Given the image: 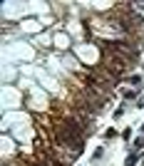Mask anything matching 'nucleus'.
<instances>
[{
	"label": "nucleus",
	"mask_w": 144,
	"mask_h": 166,
	"mask_svg": "<svg viewBox=\"0 0 144 166\" xmlns=\"http://www.w3.org/2000/svg\"><path fill=\"white\" fill-rule=\"evenodd\" d=\"M137 159H139V154H132V156L127 159V164H124V166H134V161H137Z\"/></svg>",
	"instance_id": "f257e3e1"
},
{
	"label": "nucleus",
	"mask_w": 144,
	"mask_h": 166,
	"mask_svg": "<svg viewBox=\"0 0 144 166\" xmlns=\"http://www.w3.org/2000/svg\"><path fill=\"white\" fill-rule=\"evenodd\" d=\"M129 82H132V84H137V87H139V84H142V77H139V74H134V77H129Z\"/></svg>",
	"instance_id": "f03ea898"
}]
</instances>
